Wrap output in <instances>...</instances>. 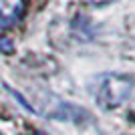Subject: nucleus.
<instances>
[{
    "label": "nucleus",
    "instance_id": "nucleus-5",
    "mask_svg": "<svg viewBox=\"0 0 135 135\" xmlns=\"http://www.w3.org/2000/svg\"><path fill=\"white\" fill-rule=\"evenodd\" d=\"M36 135H45V133H36Z\"/></svg>",
    "mask_w": 135,
    "mask_h": 135
},
{
    "label": "nucleus",
    "instance_id": "nucleus-3",
    "mask_svg": "<svg viewBox=\"0 0 135 135\" xmlns=\"http://www.w3.org/2000/svg\"><path fill=\"white\" fill-rule=\"evenodd\" d=\"M0 51H2V52H12V51H14V46H12V42L8 38L0 36Z\"/></svg>",
    "mask_w": 135,
    "mask_h": 135
},
{
    "label": "nucleus",
    "instance_id": "nucleus-2",
    "mask_svg": "<svg viewBox=\"0 0 135 135\" xmlns=\"http://www.w3.org/2000/svg\"><path fill=\"white\" fill-rule=\"evenodd\" d=\"M26 0H0V28L16 24L24 14Z\"/></svg>",
    "mask_w": 135,
    "mask_h": 135
},
{
    "label": "nucleus",
    "instance_id": "nucleus-1",
    "mask_svg": "<svg viewBox=\"0 0 135 135\" xmlns=\"http://www.w3.org/2000/svg\"><path fill=\"white\" fill-rule=\"evenodd\" d=\"M131 89H133V81L129 77L109 75L99 87L97 99L101 103V107L113 109V107H119L123 101H127V97L131 95Z\"/></svg>",
    "mask_w": 135,
    "mask_h": 135
},
{
    "label": "nucleus",
    "instance_id": "nucleus-4",
    "mask_svg": "<svg viewBox=\"0 0 135 135\" xmlns=\"http://www.w3.org/2000/svg\"><path fill=\"white\" fill-rule=\"evenodd\" d=\"M87 2L93 6H107V4H111L113 0H87Z\"/></svg>",
    "mask_w": 135,
    "mask_h": 135
}]
</instances>
